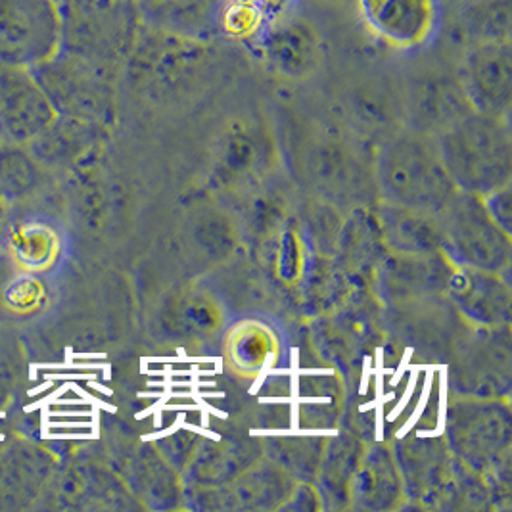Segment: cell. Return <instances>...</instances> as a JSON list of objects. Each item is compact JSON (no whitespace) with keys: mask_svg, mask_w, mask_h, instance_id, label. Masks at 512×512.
Instances as JSON below:
<instances>
[{"mask_svg":"<svg viewBox=\"0 0 512 512\" xmlns=\"http://www.w3.org/2000/svg\"><path fill=\"white\" fill-rule=\"evenodd\" d=\"M443 165L457 190L486 196L511 183L509 121L470 112L436 135Z\"/></svg>","mask_w":512,"mask_h":512,"instance_id":"6da1fadb","label":"cell"},{"mask_svg":"<svg viewBox=\"0 0 512 512\" xmlns=\"http://www.w3.org/2000/svg\"><path fill=\"white\" fill-rule=\"evenodd\" d=\"M384 200L411 210L440 213L457 192L434 135L405 131L384 144L376 160Z\"/></svg>","mask_w":512,"mask_h":512,"instance_id":"7a4b0ae2","label":"cell"},{"mask_svg":"<svg viewBox=\"0 0 512 512\" xmlns=\"http://www.w3.org/2000/svg\"><path fill=\"white\" fill-rule=\"evenodd\" d=\"M62 18V50L117 81L139 29L137 2L64 0Z\"/></svg>","mask_w":512,"mask_h":512,"instance_id":"3957f363","label":"cell"},{"mask_svg":"<svg viewBox=\"0 0 512 512\" xmlns=\"http://www.w3.org/2000/svg\"><path fill=\"white\" fill-rule=\"evenodd\" d=\"M211 62V41L140 22L123 73L140 91L163 98L190 89L210 70Z\"/></svg>","mask_w":512,"mask_h":512,"instance_id":"277c9868","label":"cell"},{"mask_svg":"<svg viewBox=\"0 0 512 512\" xmlns=\"http://www.w3.org/2000/svg\"><path fill=\"white\" fill-rule=\"evenodd\" d=\"M438 215L442 254L455 267L507 273L511 265V234L489 215L482 196L457 190Z\"/></svg>","mask_w":512,"mask_h":512,"instance_id":"5b68a950","label":"cell"},{"mask_svg":"<svg viewBox=\"0 0 512 512\" xmlns=\"http://www.w3.org/2000/svg\"><path fill=\"white\" fill-rule=\"evenodd\" d=\"M58 116L110 127L116 119V79L60 50L33 70Z\"/></svg>","mask_w":512,"mask_h":512,"instance_id":"8992f818","label":"cell"},{"mask_svg":"<svg viewBox=\"0 0 512 512\" xmlns=\"http://www.w3.org/2000/svg\"><path fill=\"white\" fill-rule=\"evenodd\" d=\"M443 440L468 468L486 472L511 451L512 415L507 401L461 397L449 403Z\"/></svg>","mask_w":512,"mask_h":512,"instance_id":"52a82bcc","label":"cell"},{"mask_svg":"<svg viewBox=\"0 0 512 512\" xmlns=\"http://www.w3.org/2000/svg\"><path fill=\"white\" fill-rule=\"evenodd\" d=\"M58 0H0V64L35 70L62 50Z\"/></svg>","mask_w":512,"mask_h":512,"instance_id":"ba28073f","label":"cell"},{"mask_svg":"<svg viewBox=\"0 0 512 512\" xmlns=\"http://www.w3.org/2000/svg\"><path fill=\"white\" fill-rule=\"evenodd\" d=\"M511 325L476 326L457 346L449 369L455 394L507 399L511 392Z\"/></svg>","mask_w":512,"mask_h":512,"instance_id":"9c48e42d","label":"cell"},{"mask_svg":"<svg viewBox=\"0 0 512 512\" xmlns=\"http://www.w3.org/2000/svg\"><path fill=\"white\" fill-rule=\"evenodd\" d=\"M33 509L54 511H137L139 501L125 480L94 461L58 465Z\"/></svg>","mask_w":512,"mask_h":512,"instance_id":"30bf717a","label":"cell"},{"mask_svg":"<svg viewBox=\"0 0 512 512\" xmlns=\"http://www.w3.org/2000/svg\"><path fill=\"white\" fill-rule=\"evenodd\" d=\"M296 480L271 459H259L231 482L217 488H190L198 511H279Z\"/></svg>","mask_w":512,"mask_h":512,"instance_id":"8fae6325","label":"cell"},{"mask_svg":"<svg viewBox=\"0 0 512 512\" xmlns=\"http://www.w3.org/2000/svg\"><path fill=\"white\" fill-rule=\"evenodd\" d=\"M457 77L474 112L501 119L509 117L512 100L509 39H480L466 50Z\"/></svg>","mask_w":512,"mask_h":512,"instance_id":"7c38bea8","label":"cell"},{"mask_svg":"<svg viewBox=\"0 0 512 512\" xmlns=\"http://www.w3.org/2000/svg\"><path fill=\"white\" fill-rule=\"evenodd\" d=\"M56 116L33 70L0 64V142L27 146Z\"/></svg>","mask_w":512,"mask_h":512,"instance_id":"4fadbf2b","label":"cell"},{"mask_svg":"<svg viewBox=\"0 0 512 512\" xmlns=\"http://www.w3.org/2000/svg\"><path fill=\"white\" fill-rule=\"evenodd\" d=\"M357 8L374 37L397 50L424 47L438 27L436 0H357Z\"/></svg>","mask_w":512,"mask_h":512,"instance_id":"5bb4252c","label":"cell"},{"mask_svg":"<svg viewBox=\"0 0 512 512\" xmlns=\"http://www.w3.org/2000/svg\"><path fill=\"white\" fill-rule=\"evenodd\" d=\"M58 457L35 443H10L0 451V511L33 509L47 488Z\"/></svg>","mask_w":512,"mask_h":512,"instance_id":"9a60e30c","label":"cell"},{"mask_svg":"<svg viewBox=\"0 0 512 512\" xmlns=\"http://www.w3.org/2000/svg\"><path fill=\"white\" fill-rule=\"evenodd\" d=\"M443 292L470 325H511V284L503 273L453 267Z\"/></svg>","mask_w":512,"mask_h":512,"instance_id":"2e32d148","label":"cell"},{"mask_svg":"<svg viewBox=\"0 0 512 512\" xmlns=\"http://www.w3.org/2000/svg\"><path fill=\"white\" fill-rule=\"evenodd\" d=\"M257 45L267 64L290 79L309 77L321 62L319 33L300 18L280 16L269 22L257 37Z\"/></svg>","mask_w":512,"mask_h":512,"instance_id":"e0dca14e","label":"cell"},{"mask_svg":"<svg viewBox=\"0 0 512 512\" xmlns=\"http://www.w3.org/2000/svg\"><path fill=\"white\" fill-rule=\"evenodd\" d=\"M453 267L455 265L442 252H390L378 263L376 280L382 294L390 300H419L443 292Z\"/></svg>","mask_w":512,"mask_h":512,"instance_id":"ac0fdd59","label":"cell"},{"mask_svg":"<svg viewBox=\"0 0 512 512\" xmlns=\"http://www.w3.org/2000/svg\"><path fill=\"white\" fill-rule=\"evenodd\" d=\"M405 110L413 131L434 137L457 119L474 112L459 77L451 79L443 73H426L415 81L407 94Z\"/></svg>","mask_w":512,"mask_h":512,"instance_id":"d6986e66","label":"cell"},{"mask_svg":"<svg viewBox=\"0 0 512 512\" xmlns=\"http://www.w3.org/2000/svg\"><path fill=\"white\" fill-rule=\"evenodd\" d=\"M405 489L396 455L388 445L376 443L363 451L350 488V507L355 511H396Z\"/></svg>","mask_w":512,"mask_h":512,"instance_id":"ffe728a7","label":"cell"},{"mask_svg":"<svg viewBox=\"0 0 512 512\" xmlns=\"http://www.w3.org/2000/svg\"><path fill=\"white\" fill-rule=\"evenodd\" d=\"M106 131V127L91 121L56 116L27 146L47 169H62L87 160L102 144Z\"/></svg>","mask_w":512,"mask_h":512,"instance_id":"44dd1931","label":"cell"},{"mask_svg":"<svg viewBox=\"0 0 512 512\" xmlns=\"http://www.w3.org/2000/svg\"><path fill=\"white\" fill-rule=\"evenodd\" d=\"M227 0H137L140 22L190 39L211 41L221 35Z\"/></svg>","mask_w":512,"mask_h":512,"instance_id":"7402d4cb","label":"cell"},{"mask_svg":"<svg viewBox=\"0 0 512 512\" xmlns=\"http://www.w3.org/2000/svg\"><path fill=\"white\" fill-rule=\"evenodd\" d=\"M177 472L160 451L142 445L131 457L123 480L142 509H171L183 497Z\"/></svg>","mask_w":512,"mask_h":512,"instance_id":"603a6c76","label":"cell"},{"mask_svg":"<svg viewBox=\"0 0 512 512\" xmlns=\"http://www.w3.org/2000/svg\"><path fill=\"white\" fill-rule=\"evenodd\" d=\"M378 231L390 252H442V234L436 213L411 210L384 202V206L378 211Z\"/></svg>","mask_w":512,"mask_h":512,"instance_id":"cb8c5ba5","label":"cell"},{"mask_svg":"<svg viewBox=\"0 0 512 512\" xmlns=\"http://www.w3.org/2000/svg\"><path fill=\"white\" fill-rule=\"evenodd\" d=\"M259 459L261 455L257 449L238 440H206L202 442V447L196 445V451L187 465L188 484L190 488L223 486L250 466L256 465Z\"/></svg>","mask_w":512,"mask_h":512,"instance_id":"d4e9b609","label":"cell"},{"mask_svg":"<svg viewBox=\"0 0 512 512\" xmlns=\"http://www.w3.org/2000/svg\"><path fill=\"white\" fill-rule=\"evenodd\" d=\"M2 252L29 273H41L60 256L58 233L43 221H10L4 231Z\"/></svg>","mask_w":512,"mask_h":512,"instance_id":"484cf974","label":"cell"},{"mask_svg":"<svg viewBox=\"0 0 512 512\" xmlns=\"http://www.w3.org/2000/svg\"><path fill=\"white\" fill-rule=\"evenodd\" d=\"M363 455V447L350 436H338L325 443L317 482L321 488V499L330 501L332 509L350 507V488L355 468Z\"/></svg>","mask_w":512,"mask_h":512,"instance_id":"4316f807","label":"cell"},{"mask_svg":"<svg viewBox=\"0 0 512 512\" xmlns=\"http://www.w3.org/2000/svg\"><path fill=\"white\" fill-rule=\"evenodd\" d=\"M47 167L25 144H0V190L6 204L35 194L47 179Z\"/></svg>","mask_w":512,"mask_h":512,"instance_id":"83f0119b","label":"cell"},{"mask_svg":"<svg viewBox=\"0 0 512 512\" xmlns=\"http://www.w3.org/2000/svg\"><path fill=\"white\" fill-rule=\"evenodd\" d=\"M47 303V288L37 273L18 267L0 252V313L29 317Z\"/></svg>","mask_w":512,"mask_h":512,"instance_id":"f1b7e54d","label":"cell"},{"mask_svg":"<svg viewBox=\"0 0 512 512\" xmlns=\"http://www.w3.org/2000/svg\"><path fill=\"white\" fill-rule=\"evenodd\" d=\"M325 440L319 438H282L267 445V459L286 470L294 480L311 482L317 478Z\"/></svg>","mask_w":512,"mask_h":512,"instance_id":"f546056e","label":"cell"},{"mask_svg":"<svg viewBox=\"0 0 512 512\" xmlns=\"http://www.w3.org/2000/svg\"><path fill=\"white\" fill-rule=\"evenodd\" d=\"M229 344H231V361L240 371H246V373H254L257 369H261L273 346L269 340V334L256 326H248L238 334L234 332V338Z\"/></svg>","mask_w":512,"mask_h":512,"instance_id":"4dcf8cb0","label":"cell"},{"mask_svg":"<svg viewBox=\"0 0 512 512\" xmlns=\"http://www.w3.org/2000/svg\"><path fill=\"white\" fill-rule=\"evenodd\" d=\"M158 445L163 449L160 453L171 465L175 466L177 470H185L196 451L198 438L194 434H177V436L173 434Z\"/></svg>","mask_w":512,"mask_h":512,"instance_id":"1f68e13d","label":"cell"},{"mask_svg":"<svg viewBox=\"0 0 512 512\" xmlns=\"http://www.w3.org/2000/svg\"><path fill=\"white\" fill-rule=\"evenodd\" d=\"M484 206L488 210L491 219L505 231L511 234L512 223V198L511 183L505 187L497 188L493 192H489L486 196H482Z\"/></svg>","mask_w":512,"mask_h":512,"instance_id":"d6a6232c","label":"cell"},{"mask_svg":"<svg viewBox=\"0 0 512 512\" xmlns=\"http://www.w3.org/2000/svg\"><path fill=\"white\" fill-rule=\"evenodd\" d=\"M319 509H323V503L317 489L311 488L309 482H300V484L296 482L290 497L286 499V503L280 507L279 511H319Z\"/></svg>","mask_w":512,"mask_h":512,"instance_id":"836d02e7","label":"cell"},{"mask_svg":"<svg viewBox=\"0 0 512 512\" xmlns=\"http://www.w3.org/2000/svg\"><path fill=\"white\" fill-rule=\"evenodd\" d=\"M185 317L190 321L192 328L206 330V332L213 330L217 321H219L217 311L211 307V303L198 302V300L188 303L187 309H185Z\"/></svg>","mask_w":512,"mask_h":512,"instance_id":"e575fe53","label":"cell"},{"mask_svg":"<svg viewBox=\"0 0 512 512\" xmlns=\"http://www.w3.org/2000/svg\"><path fill=\"white\" fill-rule=\"evenodd\" d=\"M240 2L256 8L267 22L280 18V12H284V6L288 4V0H240Z\"/></svg>","mask_w":512,"mask_h":512,"instance_id":"d590c367","label":"cell"},{"mask_svg":"<svg viewBox=\"0 0 512 512\" xmlns=\"http://www.w3.org/2000/svg\"><path fill=\"white\" fill-rule=\"evenodd\" d=\"M8 210H10V204H0V252H2V242H4V231H6V225H8Z\"/></svg>","mask_w":512,"mask_h":512,"instance_id":"8d00e7d4","label":"cell"},{"mask_svg":"<svg viewBox=\"0 0 512 512\" xmlns=\"http://www.w3.org/2000/svg\"><path fill=\"white\" fill-rule=\"evenodd\" d=\"M0 204H4V196H2V190H0Z\"/></svg>","mask_w":512,"mask_h":512,"instance_id":"74e56055","label":"cell"},{"mask_svg":"<svg viewBox=\"0 0 512 512\" xmlns=\"http://www.w3.org/2000/svg\"><path fill=\"white\" fill-rule=\"evenodd\" d=\"M121 2H137V0H121Z\"/></svg>","mask_w":512,"mask_h":512,"instance_id":"f35d334b","label":"cell"},{"mask_svg":"<svg viewBox=\"0 0 512 512\" xmlns=\"http://www.w3.org/2000/svg\"><path fill=\"white\" fill-rule=\"evenodd\" d=\"M58 2H64V0H58Z\"/></svg>","mask_w":512,"mask_h":512,"instance_id":"ab89813d","label":"cell"},{"mask_svg":"<svg viewBox=\"0 0 512 512\" xmlns=\"http://www.w3.org/2000/svg\"><path fill=\"white\" fill-rule=\"evenodd\" d=\"M0 144H2V142H0Z\"/></svg>","mask_w":512,"mask_h":512,"instance_id":"60d3db41","label":"cell"}]
</instances>
